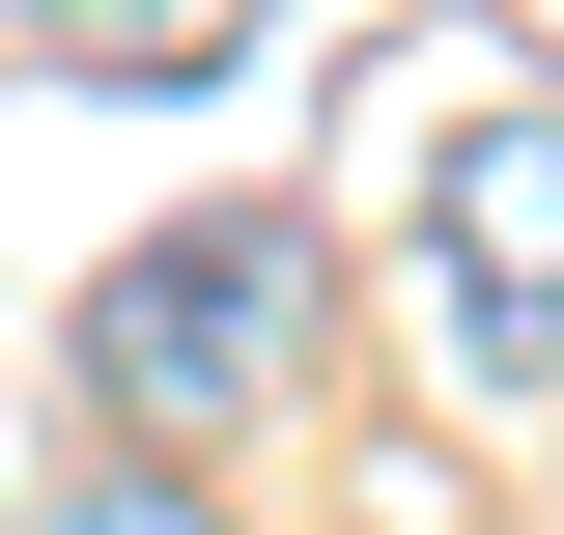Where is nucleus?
Masks as SVG:
<instances>
[{
    "label": "nucleus",
    "instance_id": "obj_1",
    "mask_svg": "<svg viewBox=\"0 0 564 535\" xmlns=\"http://www.w3.org/2000/svg\"><path fill=\"white\" fill-rule=\"evenodd\" d=\"M311 338H339V254L282 198H198V226H141L113 282H85V451H226L254 395H311Z\"/></svg>",
    "mask_w": 564,
    "mask_h": 535
},
{
    "label": "nucleus",
    "instance_id": "obj_2",
    "mask_svg": "<svg viewBox=\"0 0 564 535\" xmlns=\"http://www.w3.org/2000/svg\"><path fill=\"white\" fill-rule=\"evenodd\" d=\"M423 282H452V367H508V395L564 367V113H452L423 141Z\"/></svg>",
    "mask_w": 564,
    "mask_h": 535
},
{
    "label": "nucleus",
    "instance_id": "obj_3",
    "mask_svg": "<svg viewBox=\"0 0 564 535\" xmlns=\"http://www.w3.org/2000/svg\"><path fill=\"white\" fill-rule=\"evenodd\" d=\"M0 535H226V479H198V451H57Z\"/></svg>",
    "mask_w": 564,
    "mask_h": 535
},
{
    "label": "nucleus",
    "instance_id": "obj_4",
    "mask_svg": "<svg viewBox=\"0 0 564 535\" xmlns=\"http://www.w3.org/2000/svg\"><path fill=\"white\" fill-rule=\"evenodd\" d=\"M29 57H198V0H0Z\"/></svg>",
    "mask_w": 564,
    "mask_h": 535
}]
</instances>
